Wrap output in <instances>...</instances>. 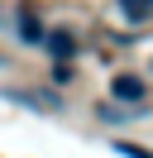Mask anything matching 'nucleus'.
I'll list each match as a JSON object with an SVG mask.
<instances>
[{"mask_svg":"<svg viewBox=\"0 0 153 158\" xmlns=\"http://www.w3.org/2000/svg\"><path fill=\"white\" fill-rule=\"evenodd\" d=\"M43 48L53 53L57 62H72V58H76V34H67V29H53V34H43Z\"/></svg>","mask_w":153,"mask_h":158,"instance_id":"1","label":"nucleus"},{"mask_svg":"<svg viewBox=\"0 0 153 158\" xmlns=\"http://www.w3.org/2000/svg\"><path fill=\"white\" fill-rule=\"evenodd\" d=\"M19 39H24V43H34V48H43V24H38V15L29 10V5L19 10Z\"/></svg>","mask_w":153,"mask_h":158,"instance_id":"2","label":"nucleus"},{"mask_svg":"<svg viewBox=\"0 0 153 158\" xmlns=\"http://www.w3.org/2000/svg\"><path fill=\"white\" fill-rule=\"evenodd\" d=\"M110 91H115V101H143V81L129 77V72H124V77H115Z\"/></svg>","mask_w":153,"mask_h":158,"instance_id":"3","label":"nucleus"},{"mask_svg":"<svg viewBox=\"0 0 153 158\" xmlns=\"http://www.w3.org/2000/svg\"><path fill=\"white\" fill-rule=\"evenodd\" d=\"M120 10L129 15V19H148V15H153V0H120Z\"/></svg>","mask_w":153,"mask_h":158,"instance_id":"4","label":"nucleus"},{"mask_svg":"<svg viewBox=\"0 0 153 158\" xmlns=\"http://www.w3.org/2000/svg\"><path fill=\"white\" fill-rule=\"evenodd\" d=\"M115 148H120V153H124V158H153V153H148V148H134V144H115Z\"/></svg>","mask_w":153,"mask_h":158,"instance_id":"5","label":"nucleus"}]
</instances>
